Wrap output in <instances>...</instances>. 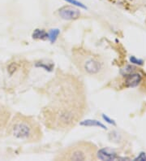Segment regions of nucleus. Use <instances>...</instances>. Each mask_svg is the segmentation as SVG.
<instances>
[{"instance_id": "obj_1", "label": "nucleus", "mask_w": 146, "mask_h": 161, "mask_svg": "<svg viewBox=\"0 0 146 161\" xmlns=\"http://www.w3.org/2000/svg\"><path fill=\"white\" fill-rule=\"evenodd\" d=\"M47 103L41 111L45 126L55 131L74 128L87 110L84 84L76 76L59 72L47 84Z\"/></svg>"}, {"instance_id": "obj_2", "label": "nucleus", "mask_w": 146, "mask_h": 161, "mask_svg": "<svg viewBox=\"0 0 146 161\" xmlns=\"http://www.w3.org/2000/svg\"><path fill=\"white\" fill-rule=\"evenodd\" d=\"M8 134L25 142H38L42 138V129L32 117L16 113L7 127Z\"/></svg>"}, {"instance_id": "obj_3", "label": "nucleus", "mask_w": 146, "mask_h": 161, "mask_svg": "<svg viewBox=\"0 0 146 161\" xmlns=\"http://www.w3.org/2000/svg\"><path fill=\"white\" fill-rule=\"evenodd\" d=\"M72 59L77 69L87 76L98 77L106 70V65L102 58L88 50L74 49L72 51Z\"/></svg>"}, {"instance_id": "obj_4", "label": "nucleus", "mask_w": 146, "mask_h": 161, "mask_svg": "<svg viewBox=\"0 0 146 161\" xmlns=\"http://www.w3.org/2000/svg\"><path fill=\"white\" fill-rule=\"evenodd\" d=\"M97 147L94 143L80 141L60 150L54 159L61 161L97 160Z\"/></svg>"}, {"instance_id": "obj_5", "label": "nucleus", "mask_w": 146, "mask_h": 161, "mask_svg": "<svg viewBox=\"0 0 146 161\" xmlns=\"http://www.w3.org/2000/svg\"><path fill=\"white\" fill-rule=\"evenodd\" d=\"M58 14L63 20H76L80 16V11L75 6H63L58 10Z\"/></svg>"}, {"instance_id": "obj_6", "label": "nucleus", "mask_w": 146, "mask_h": 161, "mask_svg": "<svg viewBox=\"0 0 146 161\" xmlns=\"http://www.w3.org/2000/svg\"><path fill=\"white\" fill-rule=\"evenodd\" d=\"M117 156L116 151L114 149L110 147H103V148L97 149L96 158L99 160H114L116 159Z\"/></svg>"}, {"instance_id": "obj_7", "label": "nucleus", "mask_w": 146, "mask_h": 161, "mask_svg": "<svg viewBox=\"0 0 146 161\" xmlns=\"http://www.w3.org/2000/svg\"><path fill=\"white\" fill-rule=\"evenodd\" d=\"M141 80H142V77L138 73H130V74L127 75L125 84H126V86L133 88L140 84Z\"/></svg>"}, {"instance_id": "obj_8", "label": "nucleus", "mask_w": 146, "mask_h": 161, "mask_svg": "<svg viewBox=\"0 0 146 161\" xmlns=\"http://www.w3.org/2000/svg\"><path fill=\"white\" fill-rule=\"evenodd\" d=\"M10 112L0 104V129L4 128L9 123Z\"/></svg>"}, {"instance_id": "obj_9", "label": "nucleus", "mask_w": 146, "mask_h": 161, "mask_svg": "<svg viewBox=\"0 0 146 161\" xmlns=\"http://www.w3.org/2000/svg\"><path fill=\"white\" fill-rule=\"evenodd\" d=\"M80 125L82 126H90V127H99V128H102V129H106L107 127L105 126L104 124L99 122L98 121H96V120H86V121H81L80 123Z\"/></svg>"}, {"instance_id": "obj_10", "label": "nucleus", "mask_w": 146, "mask_h": 161, "mask_svg": "<svg viewBox=\"0 0 146 161\" xmlns=\"http://www.w3.org/2000/svg\"><path fill=\"white\" fill-rule=\"evenodd\" d=\"M32 37L35 39H44L48 37V33L42 30H36L32 33Z\"/></svg>"}, {"instance_id": "obj_11", "label": "nucleus", "mask_w": 146, "mask_h": 161, "mask_svg": "<svg viewBox=\"0 0 146 161\" xmlns=\"http://www.w3.org/2000/svg\"><path fill=\"white\" fill-rule=\"evenodd\" d=\"M59 34V30L55 29V30H51L48 33V38L50 40L51 42H55V40L57 39L58 36Z\"/></svg>"}, {"instance_id": "obj_12", "label": "nucleus", "mask_w": 146, "mask_h": 161, "mask_svg": "<svg viewBox=\"0 0 146 161\" xmlns=\"http://www.w3.org/2000/svg\"><path fill=\"white\" fill-rule=\"evenodd\" d=\"M130 61H131L132 64H135V65H143V60H140V59H137L135 56H131L130 58Z\"/></svg>"}, {"instance_id": "obj_13", "label": "nucleus", "mask_w": 146, "mask_h": 161, "mask_svg": "<svg viewBox=\"0 0 146 161\" xmlns=\"http://www.w3.org/2000/svg\"><path fill=\"white\" fill-rule=\"evenodd\" d=\"M65 1H67V2L70 3L71 4H73V5H75V6L80 7V8H85V6L83 5L81 3H80V2H78V1H76V0H65Z\"/></svg>"}, {"instance_id": "obj_14", "label": "nucleus", "mask_w": 146, "mask_h": 161, "mask_svg": "<svg viewBox=\"0 0 146 161\" xmlns=\"http://www.w3.org/2000/svg\"><path fill=\"white\" fill-rule=\"evenodd\" d=\"M102 118H103V119H104L105 121L107 122V123H109V124H114V125H115V122H114L112 119H110V117H107V116L102 115Z\"/></svg>"}, {"instance_id": "obj_15", "label": "nucleus", "mask_w": 146, "mask_h": 161, "mask_svg": "<svg viewBox=\"0 0 146 161\" xmlns=\"http://www.w3.org/2000/svg\"><path fill=\"white\" fill-rule=\"evenodd\" d=\"M135 160H146V156L145 153H141L140 154V156L137 157V158L135 159Z\"/></svg>"}]
</instances>
